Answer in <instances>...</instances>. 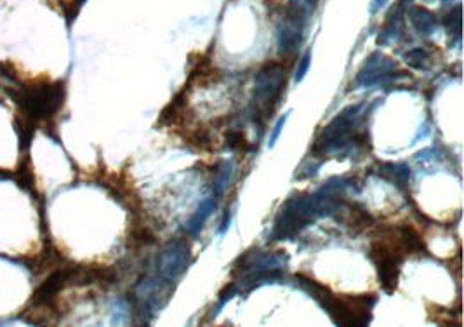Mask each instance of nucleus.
I'll return each mask as SVG.
<instances>
[{"label": "nucleus", "instance_id": "nucleus-1", "mask_svg": "<svg viewBox=\"0 0 464 327\" xmlns=\"http://www.w3.org/2000/svg\"><path fill=\"white\" fill-rule=\"evenodd\" d=\"M374 305V294H362V296H336V294H332L322 308L329 313L336 326L363 327L370 322Z\"/></svg>", "mask_w": 464, "mask_h": 327}, {"label": "nucleus", "instance_id": "nucleus-2", "mask_svg": "<svg viewBox=\"0 0 464 327\" xmlns=\"http://www.w3.org/2000/svg\"><path fill=\"white\" fill-rule=\"evenodd\" d=\"M286 87V69L278 61H268L254 79L256 110L268 115L277 105L282 89Z\"/></svg>", "mask_w": 464, "mask_h": 327}, {"label": "nucleus", "instance_id": "nucleus-3", "mask_svg": "<svg viewBox=\"0 0 464 327\" xmlns=\"http://www.w3.org/2000/svg\"><path fill=\"white\" fill-rule=\"evenodd\" d=\"M63 99H65V86L61 82L39 84L23 91L21 105L25 106L30 119L40 121V119L53 117L61 109Z\"/></svg>", "mask_w": 464, "mask_h": 327}, {"label": "nucleus", "instance_id": "nucleus-4", "mask_svg": "<svg viewBox=\"0 0 464 327\" xmlns=\"http://www.w3.org/2000/svg\"><path fill=\"white\" fill-rule=\"evenodd\" d=\"M369 256L378 268V277L383 289H385V293L391 294L398 284L400 265H402L403 259L402 249H397V247L393 249L385 242H375L370 246Z\"/></svg>", "mask_w": 464, "mask_h": 327}, {"label": "nucleus", "instance_id": "nucleus-5", "mask_svg": "<svg viewBox=\"0 0 464 327\" xmlns=\"http://www.w3.org/2000/svg\"><path fill=\"white\" fill-rule=\"evenodd\" d=\"M191 261V249L185 241H173L169 246L163 247L157 259V275L166 284H174L186 268L190 266Z\"/></svg>", "mask_w": 464, "mask_h": 327}, {"label": "nucleus", "instance_id": "nucleus-6", "mask_svg": "<svg viewBox=\"0 0 464 327\" xmlns=\"http://www.w3.org/2000/svg\"><path fill=\"white\" fill-rule=\"evenodd\" d=\"M402 75L407 74H403V71L398 74L393 59H390L381 53H372L365 59L363 69L358 71L357 79H355V87H363V89L367 87L369 89V87L385 86V84L393 81V79L402 77Z\"/></svg>", "mask_w": 464, "mask_h": 327}, {"label": "nucleus", "instance_id": "nucleus-7", "mask_svg": "<svg viewBox=\"0 0 464 327\" xmlns=\"http://www.w3.org/2000/svg\"><path fill=\"white\" fill-rule=\"evenodd\" d=\"M305 11L296 6L289 7L283 21L278 25V49L282 54H292L303 41V28L306 21Z\"/></svg>", "mask_w": 464, "mask_h": 327}, {"label": "nucleus", "instance_id": "nucleus-8", "mask_svg": "<svg viewBox=\"0 0 464 327\" xmlns=\"http://www.w3.org/2000/svg\"><path fill=\"white\" fill-rule=\"evenodd\" d=\"M409 19L414 30L421 35L435 34L438 28L437 16L428 9H423V7H412L409 11Z\"/></svg>", "mask_w": 464, "mask_h": 327}, {"label": "nucleus", "instance_id": "nucleus-9", "mask_svg": "<svg viewBox=\"0 0 464 327\" xmlns=\"http://www.w3.org/2000/svg\"><path fill=\"white\" fill-rule=\"evenodd\" d=\"M216 204H218V195L216 193H211L209 197L203 198V201L200 202V206L197 207V211H195L193 216H191L190 221H188V232L191 235H197L200 230H202L206 219L209 218L211 213L216 209Z\"/></svg>", "mask_w": 464, "mask_h": 327}, {"label": "nucleus", "instance_id": "nucleus-10", "mask_svg": "<svg viewBox=\"0 0 464 327\" xmlns=\"http://www.w3.org/2000/svg\"><path fill=\"white\" fill-rule=\"evenodd\" d=\"M378 174L386 181L397 185L398 188H405L410 178V167L407 164H383Z\"/></svg>", "mask_w": 464, "mask_h": 327}, {"label": "nucleus", "instance_id": "nucleus-11", "mask_svg": "<svg viewBox=\"0 0 464 327\" xmlns=\"http://www.w3.org/2000/svg\"><path fill=\"white\" fill-rule=\"evenodd\" d=\"M402 7H397V11H393L390 16H388V21L385 28L381 30V35H379L378 44L379 46H386V44L397 42L402 37Z\"/></svg>", "mask_w": 464, "mask_h": 327}, {"label": "nucleus", "instance_id": "nucleus-12", "mask_svg": "<svg viewBox=\"0 0 464 327\" xmlns=\"http://www.w3.org/2000/svg\"><path fill=\"white\" fill-rule=\"evenodd\" d=\"M398 244L403 251H409V253H425L426 247L425 242H423L421 235L415 232L410 226H402L398 230Z\"/></svg>", "mask_w": 464, "mask_h": 327}, {"label": "nucleus", "instance_id": "nucleus-13", "mask_svg": "<svg viewBox=\"0 0 464 327\" xmlns=\"http://www.w3.org/2000/svg\"><path fill=\"white\" fill-rule=\"evenodd\" d=\"M353 179L350 178H331L329 181L323 183L322 186H320L318 191H322V193L326 195H331V197H339L341 193H345L348 188H351L353 186Z\"/></svg>", "mask_w": 464, "mask_h": 327}, {"label": "nucleus", "instance_id": "nucleus-14", "mask_svg": "<svg viewBox=\"0 0 464 327\" xmlns=\"http://www.w3.org/2000/svg\"><path fill=\"white\" fill-rule=\"evenodd\" d=\"M231 176H233V162L231 161L223 162L221 167H219L218 176H216V183H214V193L218 195V197L228 188V185H230L231 181Z\"/></svg>", "mask_w": 464, "mask_h": 327}, {"label": "nucleus", "instance_id": "nucleus-15", "mask_svg": "<svg viewBox=\"0 0 464 327\" xmlns=\"http://www.w3.org/2000/svg\"><path fill=\"white\" fill-rule=\"evenodd\" d=\"M403 59H405V63L412 69L415 70H426L428 69V59H430V56L423 47H414V49H410L409 53H405L403 56Z\"/></svg>", "mask_w": 464, "mask_h": 327}, {"label": "nucleus", "instance_id": "nucleus-16", "mask_svg": "<svg viewBox=\"0 0 464 327\" xmlns=\"http://www.w3.org/2000/svg\"><path fill=\"white\" fill-rule=\"evenodd\" d=\"M226 150H249V141H247L246 136H243L242 131H228L226 133V141H225Z\"/></svg>", "mask_w": 464, "mask_h": 327}, {"label": "nucleus", "instance_id": "nucleus-17", "mask_svg": "<svg viewBox=\"0 0 464 327\" xmlns=\"http://www.w3.org/2000/svg\"><path fill=\"white\" fill-rule=\"evenodd\" d=\"M445 25L447 30L459 39V34H461V7L455 6L454 11H450V14L447 16Z\"/></svg>", "mask_w": 464, "mask_h": 327}, {"label": "nucleus", "instance_id": "nucleus-18", "mask_svg": "<svg viewBox=\"0 0 464 327\" xmlns=\"http://www.w3.org/2000/svg\"><path fill=\"white\" fill-rule=\"evenodd\" d=\"M289 115H291V110H289V111H286V114H283V115H282V117H280V119H278L277 124H275L273 131H271V134H270V141H268V146H270V149H273V146H275V145H277V141H278L280 134H282L283 127H286V124H287V119H289Z\"/></svg>", "mask_w": 464, "mask_h": 327}, {"label": "nucleus", "instance_id": "nucleus-19", "mask_svg": "<svg viewBox=\"0 0 464 327\" xmlns=\"http://www.w3.org/2000/svg\"><path fill=\"white\" fill-rule=\"evenodd\" d=\"M129 318V308L123 301H118L114 308V317H111V322L114 324H123Z\"/></svg>", "mask_w": 464, "mask_h": 327}, {"label": "nucleus", "instance_id": "nucleus-20", "mask_svg": "<svg viewBox=\"0 0 464 327\" xmlns=\"http://www.w3.org/2000/svg\"><path fill=\"white\" fill-rule=\"evenodd\" d=\"M310 63H311V53H306L305 56H303L301 61H299L298 71H296V82H301L303 79L306 77L308 69H310Z\"/></svg>", "mask_w": 464, "mask_h": 327}, {"label": "nucleus", "instance_id": "nucleus-21", "mask_svg": "<svg viewBox=\"0 0 464 327\" xmlns=\"http://www.w3.org/2000/svg\"><path fill=\"white\" fill-rule=\"evenodd\" d=\"M419 131H421V133H419V134H418V136H415L414 139H412V143L419 141V139L426 138V136H428V134H430V124L425 122V126H421V127H419Z\"/></svg>", "mask_w": 464, "mask_h": 327}, {"label": "nucleus", "instance_id": "nucleus-22", "mask_svg": "<svg viewBox=\"0 0 464 327\" xmlns=\"http://www.w3.org/2000/svg\"><path fill=\"white\" fill-rule=\"evenodd\" d=\"M388 2V0H372V7H370V13H378L379 9H381L383 6Z\"/></svg>", "mask_w": 464, "mask_h": 327}, {"label": "nucleus", "instance_id": "nucleus-23", "mask_svg": "<svg viewBox=\"0 0 464 327\" xmlns=\"http://www.w3.org/2000/svg\"><path fill=\"white\" fill-rule=\"evenodd\" d=\"M228 225H230V213H228L226 211V214H225V219H223V223H221V230H219V233H225L226 230H228Z\"/></svg>", "mask_w": 464, "mask_h": 327}, {"label": "nucleus", "instance_id": "nucleus-24", "mask_svg": "<svg viewBox=\"0 0 464 327\" xmlns=\"http://www.w3.org/2000/svg\"><path fill=\"white\" fill-rule=\"evenodd\" d=\"M425 2H435V0H425Z\"/></svg>", "mask_w": 464, "mask_h": 327}]
</instances>
